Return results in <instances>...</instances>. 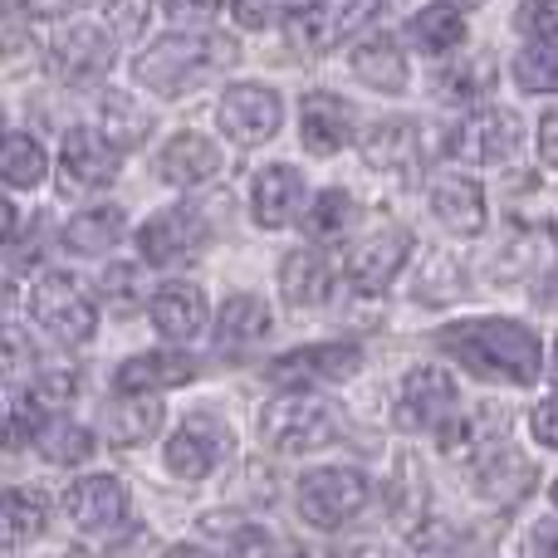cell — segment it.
Listing matches in <instances>:
<instances>
[{
    "instance_id": "ac0fdd59",
    "label": "cell",
    "mask_w": 558,
    "mask_h": 558,
    "mask_svg": "<svg viewBox=\"0 0 558 558\" xmlns=\"http://www.w3.org/2000/svg\"><path fill=\"white\" fill-rule=\"evenodd\" d=\"M363 157L377 172H412L422 162V128L412 118H383L363 133Z\"/></svg>"
},
{
    "instance_id": "44dd1931",
    "label": "cell",
    "mask_w": 558,
    "mask_h": 558,
    "mask_svg": "<svg viewBox=\"0 0 558 558\" xmlns=\"http://www.w3.org/2000/svg\"><path fill=\"white\" fill-rule=\"evenodd\" d=\"M147 314H153V324H157V333H162V338H177V343H186V338H196L206 328V294L196 284H182V279H172V284H162L153 294Z\"/></svg>"
},
{
    "instance_id": "d6986e66",
    "label": "cell",
    "mask_w": 558,
    "mask_h": 558,
    "mask_svg": "<svg viewBox=\"0 0 558 558\" xmlns=\"http://www.w3.org/2000/svg\"><path fill=\"white\" fill-rule=\"evenodd\" d=\"M157 172L167 186H202L221 172V147L202 133H177L157 157Z\"/></svg>"
},
{
    "instance_id": "2e32d148",
    "label": "cell",
    "mask_w": 558,
    "mask_h": 558,
    "mask_svg": "<svg viewBox=\"0 0 558 558\" xmlns=\"http://www.w3.org/2000/svg\"><path fill=\"white\" fill-rule=\"evenodd\" d=\"M432 211L446 231L481 235L485 231V186L465 172H441L432 182Z\"/></svg>"
},
{
    "instance_id": "74e56055",
    "label": "cell",
    "mask_w": 558,
    "mask_h": 558,
    "mask_svg": "<svg viewBox=\"0 0 558 558\" xmlns=\"http://www.w3.org/2000/svg\"><path fill=\"white\" fill-rule=\"evenodd\" d=\"M348 221H353V196L348 192H324L314 206L304 211V231L314 235V241H338V235L348 231Z\"/></svg>"
},
{
    "instance_id": "6f0895ef",
    "label": "cell",
    "mask_w": 558,
    "mask_h": 558,
    "mask_svg": "<svg viewBox=\"0 0 558 558\" xmlns=\"http://www.w3.org/2000/svg\"><path fill=\"white\" fill-rule=\"evenodd\" d=\"M549 500H554V510H558V481L549 485Z\"/></svg>"
},
{
    "instance_id": "f5cc1de1",
    "label": "cell",
    "mask_w": 558,
    "mask_h": 558,
    "mask_svg": "<svg viewBox=\"0 0 558 558\" xmlns=\"http://www.w3.org/2000/svg\"><path fill=\"white\" fill-rule=\"evenodd\" d=\"M10 235H15V206H10L5 196H0V245H5Z\"/></svg>"
},
{
    "instance_id": "83f0119b",
    "label": "cell",
    "mask_w": 558,
    "mask_h": 558,
    "mask_svg": "<svg viewBox=\"0 0 558 558\" xmlns=\"http://www.w3.org/2000/svg\"><path fill=\"white\" fill-rule=\"evenodd\" d=\"M123 206H88L64 226V245L78 255H104L123 241Z\"/></svg>"
},
{
    "instance_id": "681fc988",
    "label": "cell",
    "mask_w": 558,
    "mask_h": 558,
    "mask_svg": "<svg viewBox=\"0 0 558 558\" xmlns=\"http://www.w3.org/2000/svg\"><path fill=\"white\" fill-rule=\"evenodd\" d=\"M539 162L544 167H558V108L539 118Z\"/></svg>"
},
{
    "instance_id": "8fae6325",
    "label": "cell",
    "mask_w": 558,
    "mask_h": 558,
    "mask_svg": "<svg viewBox=\"0 0 558 558\" xmlns=\"http://www.w3.org/2000/svg\"><path fill=\"white\" fill-rule=\"evenodd\" d=\"M363 367V348L357 343H308L294 353L275 357L270 383L279 387H304V383H348Z\"/></svg>"
},
{
    "instance_id": "1f68e13d",
    "label": "cell",
    "mask_w": 558,
    "mask_h": 558,
    "mask_svg": "<svg viewBox=\"0 0 558 558\" xmlns=\"http://www.w3.org/2000/svg\"><path fill=\"white\" fill-rule=\"evenodd\" d=\"M407 35H412V45L422 49V54H451V49L465 45V20H461V10H451V5H426L412 15Z\"/></svg>"
},
{
    "instance_id": "9a60e30c",
    "label": "cell",
    "mask_w": 558,
    "mask_h": 558,
    "mask_svg": "<svg viewBox=\"0 0 558 558\" xmlns=\"http://www.w3.org/2000/svg\"><path fill=\"white\" fill-rule=\"evenodd\" d=\"M54 69L69 84H98L113 69V39L98 25H69L54 39Z\"/></svg>"
},
{
    "instance_id": "e0dca14e",
    "label": "cell",
    "mask_w": 558,
    "mask_h": 558,
    "mask_svg": "<svg viewBox=\"0 0 558 558\" xmlns=\"http://www.w3.org/2000/svg\"><path fill=\"white\" fill-rule=\"evenodd\" d=\"M299 137L314 157H328L353 143V108L338 94H308L299 104Z\"/></svg>"
},
{
    "instance_id": "60d3db41",
    "label": "cell",
    "mask_w": 558,
    "mask_h": 558,
    "mask_svg": "<svg viewBox=\"0 0 558 558\" xmlns=\"http://www.w3.org/2000/svg\"><path fill=\"white\" fill-rule=\"evenodd\" d=\"M104 299L118 308V314H133V308L143 304V294H137V270H133V265H113V270L104 275Z\"/></svg>"
},
{
    "instance_id": "3957f363",
    "label": "cell",
    "mask_w": 558,
    "mask_h": 558,
    "mask_svg": "<svg viewBox=\"0 0 558 558\" xmlns=\"http://www.w3.org/2000/svg\"><path fill=\"white\" fill-rule=\"evenodd\" d=\"M260 436L279 456H308L338 441V407L314 392H279L260 407Z\"/></svg>"
},
{
    "instance_id": "f1b7e54d",
    "label": "cell",
    "mask_w": 558,
    "mask_h": 558,
    "mask_svg": "<svg viewBox=\"0 0 558 558\" xmlns=\"http://www.w3.org/2000/svg\"><path fill=\"white\" fill-rule=\"evenodd\" d=\"M338 10H343V0H294V10H289V39L304 54L338 45Z\"/></svg>"
},
{
    "instance_id": "7dc6e473",
    "label": "cell",
    "mask_w": 558,
    "mask_h": 558,
    "mask_svg": "<svg viewBox=\"0 0 558 558\" xmlns=\"http://www.w3.org/2000/svg\"><path fill=\"white\" fill-rule=\"evenodd\" d=\"M216 10H221V0H167V15L186 20V25H206V20H216Z\"/></svg>"
},
{
    "instance_id": "9f6ffc18",
    "label": "cell",
    "mask_w": 558,
    "mask_h": 558,
    "mask_svg": "<svg viewBox=\"0 0 558 558\" xmlns=\"http://www.w3.org/2000/svg\"><path fill=\"white\" fill-rule=\"evenodd\" d=\"M441 5H451V10H461V15H465V10H481L485 0H441Z\"/></svg>"
},
{
    "instance_id": "cb8c5ba5",
    "label": "cell",
    "mask_w": 558,
    "mask_h": 558,
    "mask_svg": "<svg viewBox=\"0 0 558 558\" xmlns=\"http://www.w3.org/2000/svg\"><path fill=\"white\" fill-rule=\"evenodd\" d=\"M348 64H353V74L363 78L367 88H377V94H402L407 88V59H402V49H397L392 35L357 39Z\"/></svg>"
},
{
    "instance_id": "d6a6232c",
    "label": "cell",
    "mask_w": 558,
    "mask_h": 558,
    "mask_svg": "<svg viewBox=\"0 0 558 558\" xmlns=\"http://www.w3.org/2000/svg\"><path fill=\"white\" fill-rule=\"evenodd\" d=\"M270 333V304L260 294H231L216 318V338L221 343H255Z\"/></svg>"
},
{
    "instance_id": "ee69618b",
    "label": "cell",
    "mask_w": 558,
    "mask_h": 558,
    "mask_svg": "<svg viewBox=\"0 0 558 558\" xmlns=\"http://www.w3.org/2000/svg\"><path fill=\"white\" fill-rule=\"evenodd\" d=\"M231 10L241 20V29H265L279 15V0H231Z\"/></svg>"
},
{
    "instance_id": "603a6c76",
    "label": "cell",
    "mask_w": 558,
    "mask_h": 558,
    "mask_svg": "<svg viewBox=\"0 0 558 558\" xmlns=\"http://www.w3.org/2000/svg\"><path fill=\"white\" fill-rule=\"evenodd\" d=\"M475 465V490L485 495L490 505H514V500H524V490L534 485V465L524 461L520 451H505V446H495V451H485L481 461H471Z\"/></svg>"
},
{
    "instance_id": "d590c367",
    "label": "cell",
    "mask_w": 558,
    "mask_h": 558,
    "mask_svg": "<svg viewBox=\"0 0 558 558\" xmlns=\"http://www.w3.org/2000/svg\"><path fill=\"white\" fill-rule=\"evenodd\" d=\"M35 451L45 456L49 465H78V461H88V451H94V436H88V426L64 422V416H59V422L39 426Z\"/></svg>"
},
{
    "instance_id": "8d00e7d4",
    "label": "cell",
    "mask_w": 558,
    "mask_h": 558,
    "mask_svg": "<svg viewBox=\"0 0 558 558\" xmlns=\"http://www.w3.org/2000/svg\"><path fill=\"white\" fill-rule=\"evenodd\" d=\"M514 84L524 94H558V45L554 39H530L514 54Z\"/></svg>"
},
{
    "instance_id": "5b68a950",
    "label": "cell",
    "mask_w": 558,
    "mask_h": 558,
    "mask_svg": "<svg viewBox=\"0 0 558 558\" xmlns=\"http://www.w3.org/2000/svg\"><path fill=\"white\" fill-rule=\"evenodd\" d=\"M367 475L353 465H324V471L299 481V514L318 530H338L367 505Z\"/></svg>"
},
{
    "instance_id": "d4e9b609",
    "label": "cell",
    "mask_w": 558,
    "mask_h": 558,
    "mask_svg": "<svg viewBox=\"0 0 558 558\" xmlns=\"http://www.w3.org/2000/svg\"><path fill=\"white\" fill-rule=\"evenodd\" d=\"M157 426H162V402H157L153 392H123L104 412V436L113 446H143V441H153Z\"/></svg>"
},
{
    "instance_id": "277c9868",
    "label": "cell",
    "mask_w": 558,
    "mask_h": 558,
    "mask_svg": "<svg viewBox=\"0 0 558 558\" xmlns=\"http://www.w3.org/2000/svg\"><path fill=\"white\" fill-rule=\"evenodd\" d=\"M29 314L45 333H54L59 343H88L98 328V308L94 299L78 289V279L69 275H39L35 289H29Z\"/></svg>"
},
{
    "instance_id": "484cf974",
    "label": "cell",
    "mask_w": 558,
    "mask_h": 558,
    "mask_svg": "<svg viewBox=\"0 0 558 558\" xmlns=\"http://www.w3.org/2000/svg\"><path fill=\"white\" fill-rule=\"evenodd\" d=\"M279 289H284V299L294 308L328 304V294H333V265L314 251H294L279 265Z\"/></svg>"
},
{
    "instance_id": "11a10c76",
    "label": "cell",
    "mask_w": 558,
    "mask_h": 558,
    "mask_svg": "<svg viewBox=\"0 0 558 558\" xmlns=\"http://www.w3.org/2000/svg\"><path fill=\"white\" fill-rule=\"evenodd\" d=\"M162 558H211V554L196 549V544H172V549H167Z\"/></svg>"
},
{
    "instance_id": "b9f144b4",
    "label": "cell",
    "mask_w": 558,
    "mask_h": 558,
    "mask_svg": "<svg viewBox=\"0 0 558 558\" xmlns=\"http://www.w3.org/2000/svg\"><path fill=\"white\" fill-rule=\"evenodd\" d=\"M530 432H534V441H539V446H554V451H558V392L544 397V402L534 407Z\"/></svg>"
},
{
    "instance_id": "f35d334b",
    "label": "cell",
    "mask_w": 558,
    "mask_h": 558,
    "mask_svg": "<svg viewBox=\"0 0 558 558\" xmlns=\"http://www.w3.org/2000/svg\"><path fill=\"white\" fill-rule=\"evenodd\" d=\"M514 29L530 39H558V0H520Z\"/></svg>"
},
{
    "instance_id": "9c48e42d",
    "label": "cell",
    "mask_w": 558,
    "mask_h": 558,
    "mask_svg": "<svg viewBox=\"0 0 558 558\" xmlns=\"http://www.w3.org/2000/svg\"><path fill=\"white\" fill-rule=\"evenodd\" d=\"M520 143H524L520 113H510V108H481V113H471L456 128L451 153L465 157V162L490 167V162H510L520 153Z\"/></svg>"
},
{
    "instance_id": "8992f818",
    "label": "cell",
    "mask_w": 558,
    "mask_h": 558,
    "mask_svg": "<svg viewBox=\"0 0 558 558\" xmlns=\"http://www.w3.org/2000/svg\"><path fill=\"white\" fill-rule=\"evenodd\" d=\"M456 377L446 367H412L402 377L397 392V426L402 432H441L446 422H456Z\"/></svg>"
},
{
    "instance_id": "30bf717a",
    "label": "cell",
    "mask_w": 558,
    "mask_h": 558,
    "mask_svg": "<svg viewBox=\"0 0 558 558\" xmlns=\"http://www.w3.org/2000/svg\"><path fill=\"white\" fill-rule=\"evenodd\" d=\"M216 118H221V133L235 137V143L255 147V143H270L279 133V118H284V108H279V94L265 84H235L221 94V108H216Z\"/></svg>"
},
{
    "instance_id": "7402d4cb",
    "label": "cell",
    "mask_w": 558,
    "mask_h": 558,
    "mask_svg": "<svg viewBox=\"0 0 558 558\" xmlns=\"http://www.w3.org/2000/svg\"><path fill=\"white\" fill-rule=\"evenodd\" d=\"M196 377V357L186 353H137L118 367V392H167V387H186Z\"/></svg>"
},
{
    "instance_id": "7bdbcfd3",
    "label": "cell",
    "mask_w": 558,
    "mask_h": 558,
    "mask_svg": "<svg viewBox=\"0 0 558 558\" xmlns=\"http://www.w3.org/2000/svg\"><path fill=\"white\" fill-rule=\"evenodd\" d=\"M383 5L387 0H343V10H338V39H348L353 29H363Z\"/></svg>"
},
{
    "instance_id": "52a82bcc",
    "label": "cell",
    "mask_w": 558,
    "mask_h": 558,
    "mask_svg": "<svg viewBox=\"0 0 558 558\" xmlns=\"http://www.w3.org/2000/svg\"><path fill=\"white\" fill-rule=\"evenodd\" d=\"M407 255H412V231H402V226H387V231L363 235V241L348 251L343 275H348V284H353L357 294H383V289L392 284L397 275H402Z\"/></svg>"
},
{
    "instance_id": "db71d44e",
    "label": "cell",
    "mask_w": 558,
    "mask_h": 558,
    "mask_svg": "<svg viewBox=\"0 0 558 558\" xmlns=\"http://www.w3.org/2000/svg\"><path fill=\"white\" fill-rule=\"evenodd\" d=\"M15 314V289L5 284V279H0V328H5V318Z\"/></svg>"
},
{
    "instance_id": "bcb514c9",
    "label": "cell",
    "mask_w": 558,
    "mask_h": 558,
    "mask_svg": "<svg viewBox=\"0 0 558 558\" xmlns=\"http://www.w3.org/2000/svg\"><path fill=\"white\" fill-rule=\"evenodd\" d=\"M35 397H49V402H59V397H74V373H59V367H39L35 377Z\"/></svg>"
},
{
    "instance_id": "e575fe53",
    "label": "cell",
    "mask_w": 558,
    "mask_h": 558,
    "mask_svg": "<svg viewBox=\"0 0 558 558\" xmlns=\"http://www.w3.org/2000/svg\"><path fill=\"white\" fill-rule=\"evenodd\" d=\"M45 147L29 133H5L0 137V182L5 186H39L45 177Z\"/></svg>"
},
{
    "instance_id": "4fadbf2b",
    "label": "cell",
    "mask_w": 558,
    "mask_h": 558,
    "mask_svg": "<svg viewBox=\"0 0 558 558\" xmlns=\"http://www.w3.org/2000/svg\"><path fill=\"white\" fill-rule=\"evenodd\" d=\"M226 446H231L226 426H216L211 416H186V426L167 441V471L182 481H206L221 465Z\"/></svg>"
},
{
    "instance_id": "7c38bea8",
    "label": "cell",
    "mask_w": 558,
    "mask_h": 558,
    "mask_svg": "<svg viewBox=\"0 0 558 558\" xmlns=\"http://www.w3.org/2000/svg\"><path fill=\"white\" fill-rule=\"evenodd\" d=\"M118 162H123V153H118L104 133H94V128H74V133L64 137V147H59V177H64L74 192L108 186L118 177Z\"/></svg>"
},
{
    "instance_id": "f6af8a7d",
    "label": "cell",
    "mask_w": 558,
    "mask_h": 558,
    "mask_svg": "<svg viewBox=\"0 0 558 558\" xmlns=\"http://www.w3.org/2000/svg\"><path fill=\"white\" fill-rule=\"evenodd\" d=\"M524 558H558V524L554 520H539L524 534Z\"/></svg>"
},
{
    "instance_id": "c3c4849f",
    "label": "cell",
    "mask_w": 558,
    "mask_h": 558,
    "mask_svg": "<svg viewBox=\"0 0 558 558\" xmlns=\"http://www.w3.org/2000/svg\"><path fill=\"white\" fill-rule=\"evenodd\" d=\"M231 558H275V539L265 530H245V534H235Z\"/></svg>"
},
{
    "instance_id": "ab89813d",
    "label": "cell",
    "mask_w": 558,
    "mask_h": 558,
    "mask_svg": "<svg viewBox=\"0 0 558 558\" xmlns=\"http://www.w3.org/2000/svg\"><path fill=\"white\" fill-rule=\"evenodd\" d=\"M147 20H153V0H108V25L118 39H137Z\"/></svg>"
},
{
    "instance_id": "836d02e7",
    "label": "cell",
    "mask_w": 558,
    "mask_h": 558,
    "mask_svg": "<svg viewBox=\"0 0 558 558\" xmlns=\"http://www.w3.org/2000/svg\"><path fill=\"white\" fill-rule=\"evenodd\" d=\"M98 128H104V137L123 153V147L143 143L153 118L143 113V104H137L133 94H104V104H98Z\"/></svg>"
},
{
    "instance_id": "4dcf8cb0",
    "label": "cell",
    "mask_w": 558,
    "mask_h": 558,
    "mask_svg": "<svg viewBox=\"0 0 558 558\" xmlns=\"http://www.w3.org/2000/svg\"><path fill=\"white\" fill-rule=\"evenodd\" d=\"M45 520H49V505L35 490H0V549L39 539Z\"/></svg>"
},
{
    "instance_id": "ba28073f",
    "label": "cell",
    "mask_w": 558,
    "mask_h": 558,
    "mask_svg": "<svg viewBox=\"0 0 558 558\" xmlns=\"http://www.w3.org/2000/svg\"><path fill=\"white\" fill-rule=\"evenodd\" d=\"M211 241V226L202 221V211L192 206H177V211H162L137 231V251H143L147 265H186L206 251Z\"/></svg>"
},
{
    "instance_id": "f907efd6",
    "label": "cell",
    "mask_w": 558,
    "mask_h": 558,
    "mask_svg": "<svg viewBox=\"0 0 558 558\" xmlns=\"http://www.w3.org/2000/svg\"><path fill=\"white\" fill-rule=\"evenodd\" d=\"M35 15H69V10H78L84 0H25Z\"/></svg>"
},
{
    "instance_id": "91938a15",
    "label": "cell",
    "mask_w": 558,
    "mask_h": 558,
    "mask_svg": "<svg viewBox=\"0 0 558 558\" xmlns=\"http://www.w3.org/2000/svg\"><path fill=\"white\" fill-rule=\"evenodd\" d=\"M554 373H558V343H554Z\"/></svg>"
},
{
    "instance_id": "5bb4252c",
    "label": "cell",
    "mask_w": 558,
    "mask_h": 558,
    "mask_svg": "<svg viewBox=\"0 0 558 558\" xmlns=\"http://www.w3.org/2000/svg\"><path fill=\"white\" fill-rule=\"evenodd\" d=\"M64 510L78 530L88 534H108L128 520V490L113 475H88V481H74L64 490Z\"/></svg>"
},
{
    "instance_id": "7a4b0ae2",
    "label": "cell",
    "mask_w": 558,
    "mask_h": 558,
    "mask_svg": "<svg viewBox=\"0 0 558 558\" xmlns=\"http://www.w3.org/2000/svg\"><path fill=\"white\" fill-rule=\"evenodd\" d=\"M226 64H235V45L221 35H196V29H172V35L153 39L137 59V78L157 94L177 98L192 94L196 84L216 78Z\"/></svg>"
},
{
    "instance_id": "4316f807",
    "label": "cell",
    "mask_w": 558,
    "mask_h": 558,
    "mask_svg": "<svg viewBox=\"0 0 558 558\" xmlns=\"http://www.w3.org/2000/svg\"><path fill=\"white\" fill-rule=\"evenodd\" d=\"M432 88H436V98L441 104H481L485 94L495 88V59H485V54H465V59H456V64H446L441 74L432 78Z\"/></svg>"
},
{
    "instance_id": "6da1fadb",
    "label": "cell",
    "mask_w": 558,
    "mask_h": 558,
    "mask_svg": "<svg viewBox=\"0 0 558 558\" xmlns=\"http://www.w3.org/2000/svg\"><path fill=\"white\" fill-rule=\"evenodd\" d=\"M436 348L451 353L481 383H510L530 387L544 373V343L534 328L514 324V318H465L436 333Z\"/></svg>"
},
{
    "instance_id": "680465c9",
    "label": "cell",
    "mask_w": 558,
    "mask_h": 558,
    "mask_svg": "<svg viewBox=\"0 0 558 558\" xmlns=\"http://www.w3.org/2000/svg\"><path fill=\"white\" fill-rule=\"evenodd\" d=\"M0 137H5V113H0Z\"/></svg>"
},
{
    "instance_id": "ffe728a7",
    "label": "cell",
    "mask_w": 558,
    "mask_h": 558,
    "mask_svg": "<svg viewBox=\"0 0 558 558\" xmlns=\"http://www.w3.org/2000/svg\"><path fill=\"white\" fill-rule=\"evenodd\" d=\"M251 206H255V221H260L265 231H279V226H289L299 211H304V177L284 162L265 167V172L255 177Z\"/></svg>"
},
{
    "instance_id": "f546056e",
    "label": "cell",
    "mask_w": 558,
    "mask_h": 558,
    "mask_svg": "<svg viewBox=\"0 0 558 558\" xmlns=\"http://www.w3.org/2000/svg\"><path fill=\"white\" fill-rule=\"evenodd\" d=\"M39 397L35 387H20L0 377V446H25L39 436Z\"/></svg>"
},
{
    "instance_id": "816d5d0a",
    "label": "cell",
    "mask_w": 558,
    "mask_h": 558,
    "mask_svg": "<svg viewBox=\"0 0 558 558\" xmlns=\"http://www.w3.org/2000/svg\"><path fill=\"white\" fill-rule=\"evenodd\" d=\"M15 25H20V5L15 0H0V39L15 35Z\"/></svg>"
}]
</instances>
